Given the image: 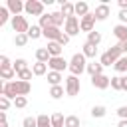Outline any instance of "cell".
<instances>
[{"label":"cell","mask_w":127,"mask_h":127,"mask_svg":"<svg viewBox=\"0 0 127 127\" xmlns=\"http://www.w3.org/2000/svg\"><path fill=\"white\" fill-rule=\"evenodd\" d=\"M64 127H81V121H79V117H77V115H67V117H65Z\"/></svg>","instance_id":"f1b7e54d"},{"label":"cell","mask_w":127,"mask_h":127,"mask_svg":"<svg viewBox=\"0 0 127 127\" xmlns=\"http://www.w3.org/2000/svg\"><path fill=\"white\" fill-rule=\"evenodd\" d=\"M48 67H50V71H64V69H67L69 67V62H65V58L64 56H60V58H52L50 62H48Z\"/></svg>","instance_id":"8992f818"},{"label":"cell","mask_w":127,"mask_h":127,"mask_svg":"<svg viewBox=\"0 0 127 127\" xmlns=\"http://www.w3.org/2000/svg\"><path fill=\"white\" fill-rule=\"evenodd\" d=\"M91 77L93 75H101L103 73V65H101V62H91V64H87V69H85Z\"/></svg>","instance_id":"5bb4252c"},{"label":"cell","mask_w":127,"mask_h":127,"mask_svg":"<svg viewBox=\"0 0 127 127\" xmlns=\"http://www.w3.org/2000/svg\"><path fill=\"white\" fill-rule=\"evenodd\" d=\"M64 123H65V117L62 113H54L52 115V125L54 127H64Z\"/></svg>","instance_id":"e575fe53"},{"label":"cell","mask_w":127,"mask_h":127,"mask_svg":"<svg viewBox=\"0 0 127 127\" xmlns=\"http://www.w3.org/2000/svg\"><path fill=\"white\" fill-rule=\"evenodd\" d=\"M0 77L6 79V81H14V77H18V73L14 71V67H10V69H0Z\"/></svg>","instance_id":"4316f807"},{"label":"cell","mask_w":127,"mask_h":127,"mask_svg":"<svg viewBox=\"0 0 127 127\" xmlns=\"http://www.w3.org/2000/svg\"><path fill=\"white\" fill-rule=\"evenodd\" d=\"M8 107H10V99L4 97V95H0V109L2 111H8Z\"/></svg>","instance_id":"60d3db41"},{"label":"cell","mask_w":127,"mask_h":127,"mask_svg":"<svg viewBox=\"0 0 127 127\" xmlns=\"http://www.w3.org/2000/svg\"><path fill=\"white\" fill-rule=\"evenodd\" d=\"M22 127H38V117H24Z\"/></svg>","instance_id":"74e56055"},{"label":"cell","mask_w":127,"mask_h":127,"mask_svg":"<svg viewBox=\"0 0 127 127\" xmlns=\"http://www.w3.org/2000/svg\"><path fill=\"white\" fill-rule=\"evenodd\" d=\"M117 115H119L121 119H127V105H121V107L117 109Z\"/></svg>","instance_id":"7bdbcfd3"},{"label":"cell","mask_w":127,"mask_h":127,"mask_svg":"<svg viewBox=\"0 0 127 127\" xmlns=\"http://www.w3.org/2000/svg\"><path fill=\"white\" fill-rule=\"evenodd\" d=\"M115 71H119V73H125L127 71V56H123V58H119L117 62H115Z\"/></svg>","instance_id":"83f0119b"},{"label":"cell","mask_w":127,"mask_h":127,"mask_svg":"<svg viewBox=\"0 0 127 127\" xmlns=\"http://www.w3.org/2000/svg\"><path fill=\"white\" fill-rule=\"evenodd\" d=\"M113 36H115L119 42H127V26H125V24L113 26Z\"/></svg>","instance_id":"7c38bea8"},{"label":"cell","mask_w":127,"mask_h":127,"mask_svg":"<svg viewBox=\"0 0 127 127\" xmlns=\"http://www.w3.org/2000/svg\"><path fill=\"white\" fill-rule=\"evenodd\" d=\"M32 71H34V75H44V73L48 71V64H42V62H36V64L32 65Z\"/></svg>","instance_id":"484cf974"},{"label":"cell","mask_w":127,"mask_h":127,"mask_svg":"<svg viewBox=\"0 0 127 127\" xmlns=\"http://www.w3.org/2000/svg\"><path fill=\"white\" fill-rule=\"evenodd\" d=\"M95 20H99V22H103V20H107V16L111 14V10H109V6H107V2H103V4H99V6H95Z\"/></svg>","instance_id":"30bf717a"},{"label":"cell","mask_w":127,"mask_h":127,"mask_svg":"<svg viewBox=\"0 0 127 127\" xmlns=\"http://www.w3.org/2000/svg\"><path fill=\"white\" fill-rule=\"evenodd\" d=\"M60 12H62V14H64V18L67 20V18L75 16V4H71V2H64V4H62V8H60Z\"/></svg>","instance_id":"4fadbf2b"},{"label":"cell","mask_w":127,"mask_h":127,"mask_svg":"<svg viewBox=\"0 0 127 127\" xmlns=\"http://www.w3.org/2000/svg\"><path fill=\"white\" fill-rule=\"evenodd\" d=\"M119 24H125L127 26V10H119Z\"/></svg>","instance_id":"b9f144b4"},{"label":"cell","mask_w":127,"mask_h":127,"mask_svg":"<svg viewBox=\"0 0 127 127\" xmlns=\"http://www.w3.org/2000/svg\"><path fill=\"white\" fill-rule=\"evenodd\" d=\"M46 48H48V52H50V56H52V58H60V56H62V48H64V46H60L58 42H48V46H46Z\"/></svg>","instance_id":"2e32d148"},{"label":"cell","mask_w":127,"mask_h":127,"mask_svg":"<svg viewBox=\"0 0 127 127\" xmlns=\"http://www.w3.org/2000/svg\"><path fill=\"white\" fill-rule=\"evenodd\" d=\"M81 54H83L85 58H95V56H97V46H93V44L85 42V44L81 46Z\"/></svg>","instance_id":"9a60e30c"},{"label":"cell","mask_w":127,"mask_h":127,"mask_svg":"<svg viewBox=\"0 0 127 127\" xmlns=\"http://www.w3.org/2000/svg\"><path fill=\"white\" fill-rule=\"evenodd\" d=\"M91 85H93L95 89H107V87L111 85V77L105 75V73H101V75H93V77H91Z\"/></svg>","instance_id":"ba28073f"},{"label":"cell","mask_w":127,"mask_h":127,"mask_svg":"<svg viewBox=\"0 0 127 127\" xmlns=\"http://www.w3.org/2000/svg\"><path fill=\"white\" fill-rule=\"evenodd\" d=\"M12 103H14V107L22 109V107H26V105H28V97H26V95H18V97H16Z\"/></svg>","instance_id":"d590c367"},{"label":"cell","mask_w":127,"mask_h":127,"mask_svg":"<svg viewBox=\"0 0 127 127\" xmlns=\"http://www.w3.org/2000/svg\"><path fill=\"white\" fill-rule=\"evenodd\" d=\"M93 26H95V14L93 12H89L87 16H83V18H79V28H81V32H93Z\"/></svg>","instance_id":"52a82bcc"},{"label":"cell","mask_w":127,"mask_h":127,"mask_svg":"<svg viewBox=\"0 0 127 127\" xmlns=\"http://www.w3.org/2000/svg\"><path fill=\"white\" fill-rule=\"evenodd\" d=\"M42 36H44V30H42L38 24H32L30 30H28V38H30V40H38V38H42Z\"/></svg>","instance_id":"ac0fdd59"},{"label":"cell","mask_w":127,"mask_h":127,"mask_svg":"<svg viewBox=\"0 0 127 127\" xmlns=\"http://www.w3.org/2000/svg\"><path fill=\"white\" fill-rule=\"evenodd\" d=\"M111 89L121 91V75H113L111 77Z\"/></svg>","instance_id":"f35d334b"},{"label":"cell","mask_w":127,"mask_h":127,"mask_svg":"<svg viewBox=\"0 0 127 127\" xmlns=\"http://www.w3.org/2000/svg\"><path fill=\"white\" fill-rule=\"evenodd\" d=\"M8 20H12V16H10V10H8L6 6H2V8H0V26H4Z\"/></svg>","instance_id":"1f68e13d"},{"label":"cell","mask_w":127,"mask_h":127,"mask_svg":"<svg viewBox=\"0 0 127 127\" xmlns=\"http://www.w3.org/2000/svg\"><path fill=\"white\" fill-rule=\"evenodd\" d=\"M28 34H16V38H14V44L18 46V48H24L26 44H28Z\"/></svg>","instance_id":"d6a6232c"},{"label":"cell","mask_w":127,"mask_h":127,"mask_svg":"<svg viewBox=\"0 0 127 127\" xmlns=\"http://www.w3.org/2000/svg\"><path fill=\"white\" fill-rule=\"evenodd\" d=\"M32 75H34V71H32V67H28V69H24V71L18 73V79H22V81H30Z\"/></svg>","instance_id":"8d00e7d4"},{"label":"cell","mask_w":127,"mask_h":127,"mask_svg":"<svg viewBox=\"0 0 127 127\" xmlns=\"http://www.w3.org/2000/svg\"><path fill=\"white\" fill-rule=\"evenodd\" d=\"M38 127H54L52 125V117H48L46 113L38 115Z\"/></svg>","instance_id":"4dcf8cb0"},{"label":"cell","mask_w":127,"mask_h":127,"mask_svg":"<svg viewBox=\"0 0 127 127\" xmlns=\"http://www.w3.org/2000/svg\"><path fill=\"white\" fill-rule=\"evenodd\" d=\"M79 30H81V28H79V18H77V16H71V18H67V20H65L64 32H65L69 38H71V36H77V34H79Z\"/></svg>","instance_id":"5b68a950"},{"label":"cell","mask_w":127,"mask_h":127,"mask_svg":"<svg viewBox=\"0 0 127 127\" xmlns=\"http://www.w3.org/2000/svg\"><path fill=\"white\" fill-rule=\"evenodd\" d=\"M107 56H109L113 62H117L119 58H123V52H121V50H119V46L115 44V46H111V48L107 50Z\"/></svg>","instance_id":"7402d4cb"},{"label":"cell","mask_w":127,"mask_h":127,"mask_svg":"<svg viewBox=\"0 0 127 127\" xmlns=\"http://www.w3.org/2000/svg\"><path fill=\"white\" fill-rule=\"evenodd\" d=\"M0 121H2V123H0V127H8V121H6V111H2V113H0Z\"/></svg>","instance_id":"f6af8a7d"},{"label":"cell","mask_w":127,"mask_h":127,"mask_svg":"<svg viewBox=\"0 0 127 127\" xmlns=\"http://www.w3.org/2000/svg\"><path fill=\"white\" fill-rule=\"evenodd\" d=\"M85 42H89V44H93V46H99V42H101V34H99L97 30H93V32L87 34V40H85Z\"/></svg>","instance_id":"f546056e"},{"label":"cell","mask_w":127,"mask_h":127,"mask_svg":"<svg viewBox=\"0 0 127 127\" xmlns=\"http://www.w3.org/2000/svg\"><path fill=\"white\" fill-rule=\"evenodd\" d=\"M85 60H87V58H85L81 52H79V54H73V56H71V60H69V67H67V69H69V73H71V75H81V73L87 69Z\"/></svg>","instance_id":"6da1fadb"},{"label":"cell","mask_w":127,"mask_h":127,"mask_svg":"<svg viewBox=\"0 0 127 127\" xmlns=\"http://www.w3.org/2000/svg\"><path fill=\"white\" fill-rule=\"evenodd\" d=\"M67 42H69V36H67V34H65V32H64V34H62V36H60V40H58V44H60V46H65V44H67Z\"/></svg>","instance_id":"ee69618b"},{"label":"cell","mask_w":127,"mask_h":127,"mask_svg":"<svg viewBox=\"0 0 127 127\" xmlns=\"http://www.w3.org/2000/svg\"><path fill=\"white\" fill-rule=\"evenodd\" d=\"M121 91H127V75H121Z\"/></svg>","instance_id":"bcb514c9"},{"label":"cell","mask_w":127,"mask_h":127,"mask_svg":"<svg viewBox=\"0 0 127 127\" xmlns=\"http://www.w3.org/2000/svg\"><path fill=\"white\" fill-rule=\"evenodd\" d=\"M107 115V109H105V105H93L91 107V117H95V119H101V117H105Z\"/></svg>","instance_id":"44dd1931"},{"label":"cell","mask_w":127,"mask_h":127,"mask_svg":"<svg viewBox=\"0 0 127 127\" xmlns=\"http://www.w3.org/2000/svg\"><path fill=\"white\" fill-rule=\"evenodd\" d=\"M52 22H54V26H56V28L65 26V18H64V14H62V12H52Z\"/></svg>","instance_id":"603a6c76"},{"label":"cell","mask_w":127,"mask_h":127,"mask_svg":"<svg viewBox=\"0 0 127 127\" xmlns=\"http://www.w3.org/2000/svg\"><path fill=\"white\" fill-rule=\"evenodd\" d=\"M36 60H38V62H42V64H48V62L52 60V56H50L48 48H38V50H36Z\"/></svg>","instance_id":"e0dca14e"},{"label":"cell","mask_w":127,"mask_h":127,"mask_svg":"<svg viewBox=\"0 0 127 127\" xmlns=\"http://www.w3.org/2000/svg\"><path fill=\"white\" fill-rule=\"evenodd\" d=\"M24 6H26V2H20V0H8L6 2V8L10 10L12 16H20V12H24Z\"/></svg>","instance_id":"9c48e42d"},{"label":"cell","mask_w":127,"mask_h":127,"mask_svg":"<svg viewBox=\"0 0 127 127\" xmlns=\"http://www.w3.org/2000/svg\"><path fill=\"white\" fill-rule=\"evenodd\" d=\"M62 34H64V32H62L60 28H56V26H50V28L44 30V38H46L48 42H58Z\"/></svg>","instance_id":"8fae6325"},{"label":"cell","mask_w":127,"mask_h":127,"mask_svg":"<svg viewBox=\"0 0 127 127\" xmlns=\"http://www.w3.org/2000/svg\"><path fill=\"white\" fill-rule=\"evenodd\" d=\"M81 89V83H79V77L77 75H67L65 77V93L69 97H75Z\"/></svg>","instance_id":"3957f363"},{"label":"cell","mask_w":127,"mask_h":127,"mask_svg":"<svg viewBox=\"0 0 127 127\" xmlns=\"http://www.w3.org/2000/svg\"><path fill=\"white\" fill-rule=\"evenodd\" d=\"M10 67H12V64H10L8 56H0V69H10Z\"/></svg>","instance_id":"ab89813d"},{"label":"cell","mask_w":127,"mask_h":127,"mask_svg":"<svg viewBox=\"0 0 127 127\" xmlns=\"http://www.w3.org/2000/svg\"><path fill=\"white\" fill-rule=\"evenodd\" d=\"M50 95H52V99H60V97H64V87H62V85H54V87H50Z\"/></svg>","instance_id":"836d02e7"},{"label":"cell","mask_w":127,"mask_h":127,"mask_svg":"<svg viewBox=\"0 0 127 127\" xmlns=\"http://www.w3.org/2000/svg\"><path fill=\"white\" fill-rule=\"evenodd\" d=\"M12 67H14V71L16 73H20V71H24V69H28V62L24 60V58H18L14 64H12Z\"/></svg>","instance_id":"d4e9b609"},{"label":"cell","mask_w":127,"mask_h":127,"mask_svg":"<svg viewBox=\"0 0 127 127\" xmlns=\"http://www.w3.org/2000/svg\"><path fill=\"white\" fill-rule=\"evenodd\" d=\"M117 127H127V119H121V121L117 123Z\"/></svg>","instance_id":"681fc988"},{"label":"cell","mask_w":127,"mask_h":127,"mask_svg":"<svg viewBox=\"0 0 127 127\" xmlns=\"http://www.w3.org/2000/svg\"><path fill=\"white\" fill-rule=\"evenodd\" d=\"M87 14H89V6H87V2H75V16L83 18V16H87Z\"/></svg>","instance_id":"ffe728a7"},{"label":"cell","mask_w":127,"mask_h":127,"mask_svg":"<svg viewBox=\"0 0 127 127\" xmlns=\"http://www.w3.org/2000/svg\"><path fill=\"white\" fill-rule=\"evenodd\" d=\"M38 26H40L42 30H46V28L54 26V22H52V14H44V16H40V22H38Z\"/></svg>","instance_id":"cb8c5ba5"},{"label":"cell","mask_w":127,"mask_h":127,"mask_svg":"<svg viewBox=\"0 0 127 127\" xmlns=\"http://www.w3.org/2000/svg\"><path fill=\"white\" fill-rule=\"evenodd\" d=\"M62 79H64V75L60 71H48V81H50L52 87L54 85H62Z\"/></svg>","instance_id":"d6986e66"},{"label":"cell","mask_w":127,"mask_h":127,"mask_svg":"<svg viewBox=\"0 0 127 127\" xmlns=\"http://www.w3.org/2000/svg\"><path fill=\"white\" fill-rule=\"evenodd\" d=\"M117 4H119V8H121V10H127V0H119Z\"/></svg>","instance_id":"c3c4849f"},{"label":"cell","mask_w":127,"mask_h":127,"mask_svg":"<svg viewBox=\"0 0 127 127\" xmlns=\"http://www.w3.org/2000/svg\"><path fill=\"white\" fill-rule=\"evenodd\" d=\"M24 12L28 16H44V2L40 0H28L24 6Z\"/></svg>","instance_id":"277c9868"},{"label":"cell","mask_w":127,"mask_h":127,"mask_svg":"<svg viewBox=\"0 0 127 127\" xmlns=\"http://www.w3.org/2000/svg\"><path fill=\"white\" fill-rule=\"evenodd\" d=\"M117 46H119V50H121L123 54L127 52V42H117Z\"/></svg>","instance_id":"7dc6e473"},{"label":"cell","mask_w":127,"mask_h":127,"mask_svg":"<svg viewBox=\"0 0 127 127\" xmlns=\"http://www.w3.org/2000/svg\"><path fill=\"white\" fill-rule=\"evenodd\" d=\"M10 24H12V30L16 34H28V30H30V24H28L26 16H12Z\"/></svg>","instance_id":"7a4b0ae2"}]
</instances>
